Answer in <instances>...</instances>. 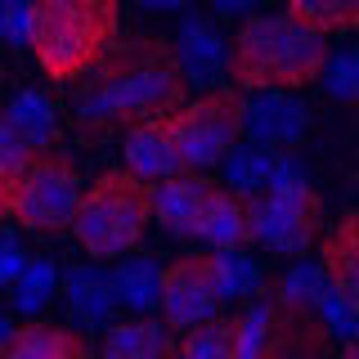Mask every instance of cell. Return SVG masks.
<instances>
[{"mask_svg": "<svg viewBox=\"0 0 359 359\" xmlns=\"http://www.w3.org/2000/svg\"><path fill=\"white\" fill-rule=\"evenodd\" d=\"M76 86H81L76 90V126L86 135L166 121L171 112L184 108L189 95L175 45L166 36H153V32L117 36L112 50L99 59V67Z\"/></svg>", "mask_w": 359, "mask_h": 359, "instance_id": "6da1fadb", "label": "cell"}, {"mask_svg": "<svg viewBox=\"0 0 359 359\" xmlns=\"http://www.w3.org/2000/svg\"><path fill=\"white\" fill-rule=\"evenodd\" d=\"M332 50L328 36L301 27L292 14L247 18L229 41V76L243 90H301L319 81Z\"/></svg>", "mask_w": 359, "mask_h": 359, "instance_id": "7a4b0ae2", "label": "cell"}, {"mask_svg": "<svg viewBox=\"0 0 359 359\" xmlns=\"http://www.w3.org/2000/svg\"><path fill=\"white\" fill-rule=\"evenodd\" d=\"M121 27V0H32L27 45L41 72L59 86L86 81L112 50Z\"/></svg>", "mask_w": 359, "mask_h": 359, "instance_id": "3957f363", "label": "cell"}, {"mask_svg": "<svg viewBox=\"0 0 359 359\" xmlns=\"http://www.w3.org/2000/svg\"><path fill=\"white\" fill-rule=\"evenodd\" d=\"M149 224H153V189L130 171L108 166L90 180V189H81L72 238L90 261H117L144 243Z\"/></svg>", "mask_w": 359, "mask_h": 359, "instance_id": "277c9868", "label": "cell"}, {"mask_svg": "<svg viewBox=\"0 0 359 359\" xmlns=\"http://www.w3.org/2000/svg\"><path fill=\"white\" fill-rule=\"evenodd\" d=\"M233 359H332V332L323 328L319 310L265 297L238 314V355Z\"/></svg>", "mask_w": 359, "mask_h": 359, "instance_id": "5b68a950", "label": "cell"}, {"mask_svg": "<svg viewBox=\"0 0 359 359\" xmlns=\"http://www.w3.org/2000/svg\"><path fill=\"white\" fill-rule=\"evenodd\" d=\"M243 104L247 99L238 90H207L202 99L184 104L162 121V130L171 135L184 171L202 175L211 166H224V157L243 140Z\"/></svg>", "mask_w": 359, "mask_h": 359, "instance_id": "8992f818", "label": "cell"}, {"mask_svg": "<svg viewBox=\"0 0 359 359\" xmlns=\"http://www.w3.org/2000/svg\"><path fill=\"white\" fill-rule=\"evenodd\" d=\"M76 202H81L76 162L59 149H45L22 166L14 202H9V220H18L32 233H63L76 220Z\"/></svg>", "mask_w": 359, "mask_h": 359, "instance_id": "52a82bcc", "label": "cell"}, {"mask_svg": "<svg viewBox=\"0 0 359 359\" xmlns=\"http://www.w3.org/2000/svg\"><path fill=\"white\" fill-rule=\"evenodd\" d=\"M323 233V202L306 189H265L252 198V243L283 256H301L319 243Z\"/></svg>", "mask_w": 359, "mask_h": 359, "instance_id": "ba28073f", "label": "cell"}, {"mask_svg": "<svg viewBox=\"0 0 359 359\" xmlns=\"http://www.w3.org/2000/svg\"><path fill=\"white\" fill-rule=\"evenodd\" d=\"M220 274H216V252L211 256H180L162 269V319L171 328H198V323L220 314Z\"/></svg>", "mask_w": 359, "mask_h": 359, "instance_id": "9c48e42d", "label": "cell"}, {"mask_svg": "<svg viewBox=\"0 0 359 359\" xmlns=\"http://www.w3.org/2000/svg\"><path fill=\"white\" fill-rule=\"evenodd\" d=\"M306 104L287 99L283 90H265L261 99L243 104V135H252V144L274 153H292V144L306 135Z\"/></svg>", "mask_w": 359, "mask_h": 359, "instance_id": "30bf717a", "label": "cell"}, {"mask_svg": "<svg viewBox=\"0 0 359 359\" xmlns=\"http://www.w3.org/2000/svg\"><path fill=\"white\" fill-rule=\"evenodd\" d=\"M211 180H202L194 171L171 175L162 184H153V220L162 224L171 238H198V224H202V207H207L211 194Z\"/></svg>", "mask_w": 359, "mask_h": 359, "instance_id": "8fae6325", "label": "cell"}, {"mask_svg": "<svg viewBox=\"0 0 359 359\" xmlns=\"http://www.w3.org/2000/svg\"><path fill=\"white\" fill-rule=\"evenodd\" d=\"M175 54H180V72H184L189 86L211 90L220 72H229V45H224V36L216 32V22L202 18V14H189L180 22Z\"/></svg>", "mask_w": 359, "mask_h": 359, "instance_id": "7c38bea8", "label": "cell"}, {"mask_svg": "<svg viewBox=\"0 0 359 359\" xmlns=\"http://www.w3.org/2000/svg\"><path fill=\"white\" fill-rule=\"evenodd\" d=\"M0 359H95V346L81 328L32 319L9 332V341L0 346Z\"/></svg>", "mask_w": 359, "mask_h": 359, "instance_id": "4fadbf2b", "label": "cell"}, {"mask_svg": "<svg viewBox=\"0 0 359 359\" xmlns=\"http://www.w3.org/2000/svg\"><path fill=\"white\" fill-rule=\"evenodd\" d=\"M198 238L216 252H243L252 243V198L233 194V189H211L207 207H202Z\"/></svg>", "mask_w": 359, "mask_h": 359, "instance_id": "5bb4252c", "label": "cell"}, {"mask_svg": "<svg viewBox=\"0 0 359 359\" xmlns=\"http://www.w3.org/2000/svg\"><path fill=\"white\" fill-rule=\"evenodd\" d=\"M180 351L175 332L166 319H153V314H130V319L112 323L104 346H99V359H171Z\"/></svg>", "mask_w": 359, "mask_h": 359, "instance_id": "9a60e30c", "label": "cell"}, {"mask_svg": "<svg viewBox=\"0 0 359 359\" xmlns=\"http://www.w3.org/2000/svg\"><path fill=\"white\" fill-rule=\"evenodd\" d=\"M121 153H126V171H130L135 180H144L149 189L162 184V180H171V175H184V166H180V153H175L171 135L162 130V121L126 130V144H121Z\"/></svg>", "mask_w": 359, "mask_h": 359, "instance_id": "2e32d148", "label": "cell"}, {"mask_svg": "<svg viewBox=\"0 0 359 359\" xmlns=\"http://www.w3.org/2000/svg\"><path fill=\"white\" fill-rule=\"evenodd\" d=\"M323 274L332 292L359 314V211L341 216L323 238Z\"/></svg>", "mask_w": 359, "mask_h": 359, "instance_id": "e0dca14e", "label": "cell"}, {"mask_svg": "<svg viewBox=\"0 0 359 359\" xmlns=\"http://www.w3.org/2000/svg\"><path fill=\"white\" fill-rule=\"evenodd\" d=\"M63 297H67V314H72L76 328H108L112 306H117V292H112V278L95 265H76L67 269L63 278Z\"/></svg>", "mask_w": 359, "mask_h": 359, "instance_id": "ac0fdd59", "label": "cell"}, {"mask_svg": "<svg viewBox=\"0 0 359 359\" xmlns=\"http://www.w3.org/2000/svg\"><path fill=\"white\" fill-rule=\"evenodd\" d=\"M112 292L117 301L135 314H149L153 306H162V269L149 256H130L126 265L112 274Z\"/></svg>", "mask_w": 359, "mask_h": 359, "instance_id": "d6986e66", "label": "cell"}, {"mask_svg": "<svg viewBox=\"0 0 359 359\" xmlns=\"http://www.w3.org/2000/svg\"><path fill=\"white\" fill-rule=\"evenodd\" d=\"M238 355V314H216L180 337V359H233Z\"/></svg>", "mask_w": 359, "mask_h": 359, "instance_id": "ffe728a7", "label": "cell"}, {"mask_svg": "<svg viewBox=\"0 0 359 359\" xmlns=\"http://www.w3.org/2000/svg\"><path fill=\"white\" fill-rule=\"evenodd\" d=\"M5 117L14 121V130H18L36 153L50 149L54 130H59V121H54V104H50L45 95H36V90H22V95H14V104L5 108Z\"/></svg>", "mask_w": 359, "mask_h": 359, "instance_id": "44dd1931", "label": "cell"}, {"mask_svg": "<svg viewBox=\"0 0 359 359\" xmlns=\"http://www.w3.org/2000/svg\"><path fill=\"white\" fill-rule=\"evenodd\" d=\"M274 149H261V144H238L229 157H224V180H229L233 194L252 198L269 189V175H274Z\"/></svg>", "mask_w": 359, "mask_h": 359, "instance_id": "7402d4cb", "label": "cell"}, {"mask_svg": "<svg viewBox=\"0 0 359 359\" xmlns=\"http://www.w3.org/2000/svg\"><path fill=\"white\" fill-rule=\"evenodd\" d=\"M287 14L301 22V27L319 32H355L359 27V0H287Z\"/></svg>", "mask_w": 359, "mask_h": 359, "instance_id": "603a6c76", "label": "cell"}, {"mask_svg": "<svg viewBox=\"0 0 359 359\" xmlns=\"http://www.w3.org/2000/svg\"><path fill=\"white\" fill-rule=\"evenodd\" d=\"M32 157H36V149H32V144L14 130V121L0 112V216H9L18 175H22V166H27Z\"/></svg>", "mask_w": 359, "mask_h": 359, "instance_id": "cb8c5ba5", "label": "cell"}, {"mask_svg": "<svg viewBox=\"0 0 359 359\" xmlns=\"http://www.w3.org/2000/svg\"><path fill=\"white\" fill-rule=\"evenodd\" d=\"M332 292L328 283V274H323V265H297V269H287L283 278H278V287H274V297L278 301H287V306H301V310H319V301Z\"/></svg>", "mask_w": 359, "mask_h": 359, "instance_id": "d4e9b609", "label": "cell"}, {"mask_svg": "<svg viewBox=\"0 0 359 359\" xmlns=\"http://www.w3.org/2000/svg\"><path fill=\"white\" fill-rule=\"evenodd\" d=\"M216 274H220L224 301H229V297H256L261 283H265L261 265H256L247 252H216Z\"/></svg>", "mask_w": 359, "mask_h": 359, "instance_id": "484cf974", "label": "cell"}, {"mask_svg": "<svg viewBox=\"0 0 359 359\" xmlns=\"http://www.w3.org/2000/svg\"><path fill=\"white\" fill-rule=\"evenodd\" d=\"M50 297H54V265L50 261H27V269H22L18 283H14V306L36 319V314L50 306Z\"/></svg>", "mask_w": 359, "mask_h": 359, "instance_id": "4316f807", "label": "cell"}, {"mask_svg": "<svg viewBox=\"0 0 359 359\" xmlns=\"http://www.w3.org/2000/svg\"><path fill=\"white\" fill-rule=\"evenodd\" d=\"M323 90L332 99H346V104H359V50L332 54L328 67H323Z\"/></svg>", "mask_w": 359, "mask_h": 359, "instance_id": "83f0119b", "label": "cell"}, {"mask_svg": "<svg viewBox=\"0 0 359 359\" xmlns=\"http://www.w3.org/2000/svg\"><path fill=\"white\" fill-rule=\"evenodd\" d=\"M319 319H323V328H328L332 337H341L346 346L359 341V314L346 306V301L337 297V292H328V297L319 301Z\"/></svg>", "mask_w": 359, "mask_h": 359, "instance_id": "f1b7e54d", "label": "cell"}, {"mask_svg": "<svg viewBox=\"0 0 359 359\" xmlns=\"http://www.w3.org/2000/svg\"><path fill=\"white\" fill-rule=\"evenodd\" d=\"M32 32V0H0V36L9 45H27Z\"/></svg>", "mask_w": 359, "mask_h": 359, "instance_id": "f546056e", "label": "cell"}, {"mask_svg": "<svg viewBox=\"0 0 359 359\" xmlns=\"http://www.w3.org/2000/svg\"><path fill=\"white\" fill-rule=\"evenodd\" d=\"M306 166L297 162L292 153H278L274 157V175H269V189H306Z\"/></svg>", "mask_w": 359, "mask_h": 359, "instance_id": "4dcf8cb0", "label": "cell"}, {"mask_svg": "<svg viewBox=\"0 0 359 359\" xmlns=\"http://www.w3.org/2000/svg\"><path fill=\"white\" fill-rule=\"evenodd\" d=\"M27 269V256H22V247L14 238H0V287L18 283V274Z\"/></svg>", "mask_w": 359, "mask_h": 359, "instance_id": "1f68e13d", "label": "cell"}, {"mask_svg": "<svg viewBox=\"0 0 359 359\" xmlns=\"http://www.w3.org/2000/svg\"><path fill=\"white\" fill-rule=\"evenodd\" d=\"M211 5H216L220 14H252L256 0H211Z\"/></svg>", "mask_w": 359, "mask_h": 359, "instance_id": "d6a6232c", "label": "cell"}, {"mask_svg": "<svg viewBox=\"0 0 359 359\" xmlns=\"http://www.w3.org/2000/svg\"><path fill=\"white\" fill-rule=\"evenodd\" d=\"M189 0H140V9H153V14H175V9H184Z\"/></svg>", "mask_w": 359, "mask_h": 359, "instance_id": "836d02e7", "label": "cell"}, {"mask_svg": "<svg viewBox=\"0 0 359 359\" xmlns=\"http://www.w3.org/2000/svg\"><path fill=\"white\" fill-rule=\"evenodd\" d=\"M9 332H14V328H9V319H5V314H0V346L9 341Z\"/></svg>", "mask_w": 359, "mask_h": 359, "instance_id": "e575fe53", "label": "cell"}, {"mask_svg": "<svg viewBox=\"0 0 359 359\" xmlns=\"http://www.w3.org/2000/svg\"><path fill=\"white\" fill-rule=\"evenodd\" d=\"M341 359H359V341H351V346H346V351H341Z\"/></svg>", "mask_w": 359, "mask_h": 359, "instance_id": "d590c367", "label": "cell"}, {"mask_svg": "<svg viewBox=\"0 0 359 359\" xmlns=\"http://www.w3.org/2000/svg\"><path fill=\"white\" fill-rule=\"evenodd\" d=\"M355 117H359V104H355Z\"/></svg>", "mask_w": 359, "mask_h": 359, "instance_id": "8d00e7d4", "label": "cell"}]
</instances>
